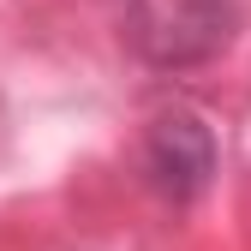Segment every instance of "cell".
Listing matches in <instances>:
<instances>
[{
	"mask_svg": "<svg viewBox=\"0 0 251 251\" xmlns=\"http://www.w3.org/2000/svg\"><path fill=\"white\" fill-rule=\"evenodd\" d=\"M209 174H215V132L203 126V114L192 108L155 114L150 138H144V179L168 203H192L209 185Z\"/></svg>",
	"mask_w": 251,
	"mask_h": 251,
	"instance_id": "1",
	"label": "cell"
}]
</instances>
